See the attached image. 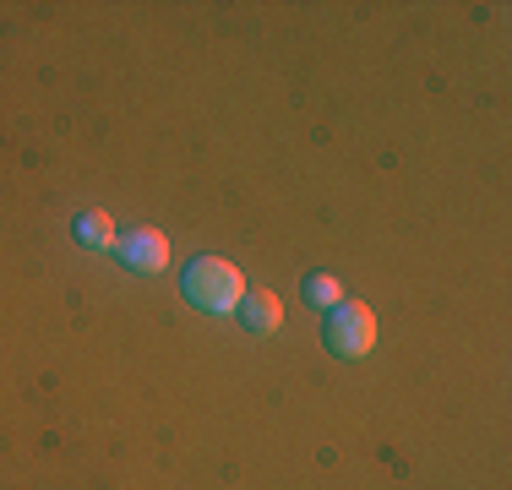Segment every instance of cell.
<instances>
[{"mask_svg":"<svg viewBox=\"0 0 512 490\" xmlns=\"http://www.w3.org/2000/svg\"><path fill=\"white\" fill-rule=\"evenodd\" d=\"M180 284H186V300L207 316H229L246 300V278H240V267L224 262V256H197Z\"/></svg>","mask_w":512,"mask_h":490,"instance_id":"6da1fadb","label":"cell"},{"mask_svg":"<svg viewBox=\"0 0 512 490\" xmlns=\"http://www.w3.org/2000/svg\"><path fill=\"white\" fill-rule=\"evenodd\" d=\"M322 343L338 354V360H360V354H371L376 349V316H371V305L338 300L333 311H327V322H322Z\"/></svg>","mask_w":512,"mask_h":490,"instance_id":"7a4b0ae2","label":"cell"},{"mask_svg":"<svg viewBox=\"0 0 512 490\" xmlns=\"http://www.w3.org/2000/svg\"><path fill=\"white\" fill-rule=\"evenodd\" d=\"M115 256L131 267V273L153 278V273H164V267H169V240L158 235V229H131V235L115 240Z\"/></svg>","mask_w":512,"mask_h":490,"instance_id":"3957f363","label":"cell"},{"mask_svg":"<svg viewBox=\"0 0 512 490\" xmlns=\"http://www.w3.org/2000/svg\"><path fill=\"white\" fill-rule=\"evenodd\" d=\"M240 322H246V333H278L284 327V305H278L273 289H251L246 300H240Z\"/></svg>","mask_w":512,"mask_h":490,"instance_id":"277c9868","label":"cell"},{"mask_svg":"<svg viewBox=\"0 0 512 490\" xmlns=\"http://www.w3.org/2000/svg\"><path fill=\"white\" fill-rule=\"evenodd\" d=\"M77 240L88 245V251H115V218L109 213H99V207H93V213H82L77 218Z\"/></svg>","mask_w":512,"mask_h":490,"instance_id":"5b68a950","label":"cell"},{"mask_svg":"<svg viewBox=\"0 0 512 490\" xmlns=\"http://www.w3.org/2000/svg\"><path fill=\"white\" fill-rule=\"evenodd\" d=\"M306 300L322 305V311H333V305L344 300V284H338L333 273H311V278H306Z\"/></svg>","mask_w":512,"mask_h":490,"instance_id":"8992f818","label":"cell"}]
</instances>
